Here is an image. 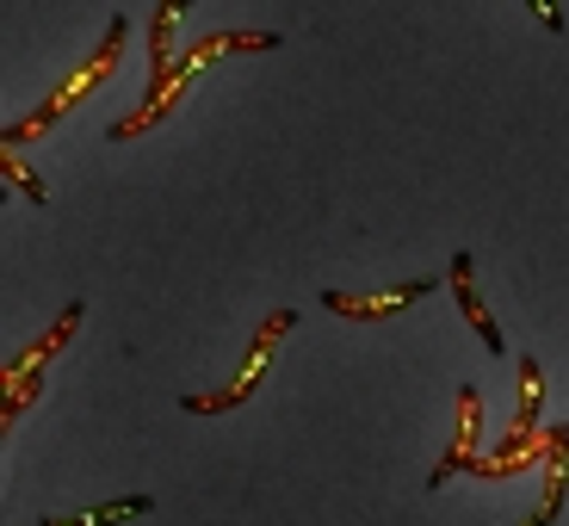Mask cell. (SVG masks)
I'll list each match as a JSON object with an SVG mask.
<instances>
[{
	"mask_svg": "<svg viewBox=\"0 0 569 526\" xmlns=\"http://www.w3.org/2000/svg\"><path fill=\"white\" fill-rule=\"evenodd\" d=\"M118 50H124V19H112V26H106V43H100V57L87 62V69H81V75H74V81H69V87H62V93H57V100H50V106H43V112H38V118H31V125H13V130H7V137H0V149H19V142H26V137H38V130H43V125H57V118H62V112H69V106H74V100H81L87 87H100V81H106V75H112V69H118Z\"/></svg>",
	"mask_w": 569,
	"mask_h": 526,
	"instance_id": "1",
	"label": "cell"
},
{
	"mask_svg": "<svg viewBox=\"0 0 569 526\" xmlns=\"http://www.w3.org/2000/svg\"><path fill=\"white\" fill-rule=\"evenodd\" d=\"M291 322H298L291 310L267 316V328H260V335H254V347H248V366H242V378H236L229 390H217V397H186V409H192V415H217V409H236V403H248V390H254V385H260V371L272 366V347L284 341V328H291Z\"/></svg>",
	"mask_w": 569,
	"mask_h": 526,
	"instance_id": "2",
	"label": "cell"
},
{
	"mask_svg": "<svg viewBox=\"0 0 569 526\" xmlns=\"http://www.w3.org/2000/svg\"><path fill=\"white\" fill-rule=\"evenodd\" d=\"M427 291H433V279L397 285V291H385V298H347V291H322V304H328L335 316H390V310H402V304L427 298Z\"/></svg>",
	"mask_w": 569,
	"mask_h": 526,
	"instance_id": "3",
	"label": "cell"
},
{
	"mask_svg": "<svg viewBox=\"0 0 569 526\" xmlns=\"http://www.w3.org/2000/svg\"><path fill=\"white\" fill-rule=\"evenodd\" d=\"M477 415H483V403H477V390L465 385V390H458V446L440 458V470L427 477L433 489H440L446 477H452V470H470V458H477V453H470V446H477Z\"/></svg>",
	"mask_w": 569,
	"mask_h": 526,
	"instance_id": "4",
	"label": "cell"
},
{
	"mask_svg": "<svg viewBox=\"0 0 569 526\" xmlns=\"http://www.w3.org/2000/svg\"><path fill=\"white\" fill-rule=\"evenodd\" d=\"M446 272H452V291H458V304H465V316L477 322L483 347H489V354H501V328H496V316H489V310H483V298L470 291V255H452V260H446Z\"/></svg>",
	"mask_w": 569,
	"mask_h": 526,
	"instance_id": "5",
	"label": "cell"
},
{
	"mask_svg": "<svg viewBox=\"0 0 569 526\" xmlns=\"http://www.w3.org/2000/svg\"><path fill=\"white\" fill-rule=\"evenodd\" d=\"M563 496H569V427H551V496H545V508L532 514L527 526H551L557 508H563Z\"/></svg>",
	"mask_w": 569,
	"mask_h": 526,
	"instance_id": "6",
	"label": "cell"
},
{
	"mask_svg": "<svg viewBox=\"0 0 569 526\" xmlns=\"http://www.w3.org/2000/svg\"><path fill=\"white\" fill-rule=\"evenodd\" d=\"M149 508V496H124V502H106L100 514H87V520H50V526H112V520H124V514H142Z\"/></svg>",
	"mask_w": 569,
	"mask_h": 526,
	"instance_id": "7",
	"label": "cell"
},
{
	"mask_svg": "<svg viewBox=\"0 0 569 526\" xmlns=\"http://www.w3.org/2000/svg\"><path fill=\"white\" fill-rule=\"evenodd\" d=\"M0 173H7V180H13V186H19V192H26L31 205H43V199H50V192H43V186L31 180L26 168H19V156H13V149H0Z\"/></svg>",
	"mask_w": 569,
	"mask_h": 526,
	"instance_id": "8",
	"label": "cell"
}]
</instances>
